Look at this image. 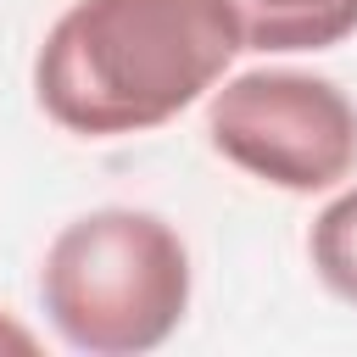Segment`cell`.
<instances>
[{"label":"cell","mask_w":357,"mask_h":357,"mask_svg":"<svg viewBox=\"0 0 357 357\" xmlns=\"http://www.w3.org/2000/svg\"><path fill=\"white\" fill-rule=\"evenodd\" d=\"M240 50L229 0H73L33 56V100L78 139L145 134L195 106Z\"/></svg>","instance_id":"cell-1"},{"label":"cell","mask_w":357,"mask_h":357,"mask_svg":"<svg viewBox=\"0 0 357 357\" xmlns=\"http://www.w3.org/2000/svg\"><path fill=\"white\" fill-rule=\"evenodd\" d=\"M307 257H312V273L324 279V290L357 307V184L340 190V195L312 218Z\"/></svg>","instance_id":"cell-5"},{"label":"cell","mask_w":357,"mask_h":357,"mask_svg":"<svg viewBox=\"0 0 357 357\" xmlns=\"http://www.w3.org/2000/svg\"><path fill=\"white\" fill-rule=\"evenodd\" d=\"M245 50H329L357 33V0H229Z\"/></svg>","instance_id":"cell-4"},{"label":"cell","mask_w":357,"mask_h":357,"mask_svg":"<svg viewBox=\"0 0 357 357\" xmlns=\"http://www.w3.org/2000/svg\"><path fill=\"white\" fill-rule=\"evenodd\" d=\"M39 307L73 351H156L190 307V251L178 229L139 206L73 218L39 262Z\"/></svg>","instance_id":"cell-2"},{"label":"cell","mask_w":357,"mask_h":357,"mask_svg":"<svg viewBox=\"0 0 357 357\" xmlns=\"http://www.w3.org/2000/svg\"><path fill=\"white\" fill-rule=\"evenodd\" d=\"M206 139L223 162L240 173L312 195L335 190L357 167V106L346 89L312 73L290 67H257L229 78L223 89L212 84L206 100Z\"/></svg>","instance_id":"cell-3"}]
</instances>
